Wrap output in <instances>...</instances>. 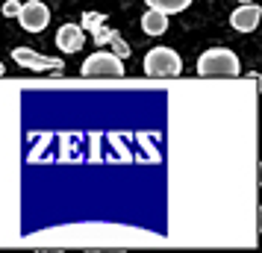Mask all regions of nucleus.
<instances>
[{"instance_id":"0eeeda50","label":"nucleus","mask_w":262,"mask_h":253,"mask_svg":"<svg viewBox=\"0 0 262 253\" xmlns=\"http://www.w3.org/2000/svg\"><path fill=\"white\" fill-rule=\"evenodd\" d=\"M259 24V6H253V0L245 3V6H238L236 12L230 15V27L238 30V33H253Z\"/></svg>"},{"instance_id":"4468645a","label":"nucleus","mask_w":262,"mask_h":253,"mask_svg":"<svg viewBox=\"0 0 262 253\" xmlns=\"http://www.w3.org/2000/svg\"><path fill=\"white\" fill-rule=\"evenodd\" d=\"M0 77H6V68H3V62H0Z\"/></svg>"},{"instance_id":"f8f14e48","label":"nucleus","mask_w":262,"mask_h":253,"mask_svg":"<svg viewBox=\"0 0 262 253\" xmlns=\"http://www.w3.org/2000/svg\"><path fill=\"white\" fill-rule=\"evenodd\" d=\"M100 24H106V18H103V15H95V12H85L83 15V30H97V27Z\"/></svg>"},{"instance_id":"1a4fd4ad","label":"nucleus","mask_w":262,"mask_h":253,"mask_svg":"<svg viewBox=\"0 0 262 253\" xmlns=\"http://www.w3.org/2000/svg\"><path fill=\"white\" fill-rule=\"evenodd\" d=\"M144 3L150 9H159V12H165V15H177L191 6V0H144Z\"/></svg>"},{"instance_id":"20e7f679","label":"nucleus","mask_w":262,"mask_h":253,"mask_svg":"<svg viewBox=\"0 0 262 253\" xmlns=\"http://www.w3.org/2000/svg\"><path fill=\"white\" fill-rule=\"evenodd\" d=\"M12 59L18 62L21 68H27V71H33V74H45V71L62 74L65 71V62L62 59H56V56H41V53H36L33 48H15Z\"/></svg>"},{"instance_id":"7ed1b4c3","label":"nucleus","mask_w":262,"mask_h":253,"mask_svg":"<svg viewBox=\"0 0 262 253\" xmlns=\"http://www.w3.org/2000/svg\"><path fill=\"white\" fill-rule=\"evenodd\" d=\"M80 74L89 77V80H118V77H124L127 71H124V59H118L115 53L97 50V53H92V56L83 62Z\"/></svg>"},{"instance_id":"9b49d317","label":"nucleus","mask_w":262,"mask_h":253,"mask_svg":"<svg viewBox=\"0 0 262 253\" xmlns=\"http://www.w3.org/2000/svg\"><path fill=\"white\" fill-rule=\"evenodd\" d=\"M92 36H95V44L100 48V44H109V38L115 36V30H109L106 24H100L97 30H92Z\"/></svg>"},{"instance_id":"ddd939ff","label":"nucleus","mask_w":262,"mask_h":253,"mask_svg":"<svg viewBox=\"0 0 262 253\" xmlns=\"http://www.w3.org/2000/svg\"><path fill=\"white\" fill-rule=\"evenodd\" d=\"M18 9H21V3H18V0H6V3H3V15H6V18H15Z\"/></svg>"},{"instance_id":"f257e3e1","label":"nucleus","mask_w":262,"mask_h":253,"mask_svg":"<svg viewBox=\"0 0 262 253\" xmlns=\"http://www.w3.org/2000/svg\"><path fill=\"white\" fill-rule=\"evenodd\" d=\"M238 71H242V62L227 48H212L201 53V59H198V74L201 77H236Z\"/></svg>"},{"instance_id":"6e6552de","label":"nucleus","mask_w":262,"mask_h":253,"mask_svg":"<svg viewBox=\"0 0 262 253\" xmlns=\"http://www.w3.org/2000/svg\"><path fill=\"white\" fill-rule=\"evenodd\" d=\"M142 30L147 36H162L168 30V15L159 12V9H150V12H144L142 18Z\"/></svg>"},{"instance_id":"9d476101","label":"nucleus","mask_w":262,"mask_h":253,"mask_svg":"<svg viewBox=\"0 0 262 253\" xmlns=\"http://www.w3.org/2000/svg\"><path fill=\"white\" fill-rule=\"evenodd\" d=\"M109 44H112V53H115L118 59H127V56H130V44H127V41H124V38H121L118 33L109 38Z\"/></svg>"},{"instance_id":"423d86ee","label":"nucleus","mask_w":262,"mask_h":253,"mask_svg":"<svg viewBox=\"0 0 262 253\" xmlns=\"http://www.w3.org/2000/svg\"><path fill=\"white\" fill-rule=\"evenodd\" d=\"M85 44V33L80 24H62L59 33H56V48L62 53H80Z\"/></svg>"},{"instance_id":"f03ea898","label":"nucleus","mask_w":262,"mask_h":253,"mask_svg":"<svg viewBox=\"0 0 262 253\" xmlns=\"http://www.w3.org/2000/svg\"><path fill=\"white\" fill-rule=\"evenodd\" d=\"M144 74L156 77V80L180 77L183 74V59H180L177 50H171V48H154V50H147V56H144Z\"/></svg>"},{"instance_id":"39448f33","label":"nucleus","mask_w":262,"mask_h":253,"mask_svg":"<svg viewBox=\"0 0 262 253\" xmlns=\"http://www.w3.org/2000/svg\"><path fill=\"white\" fill-rule=\"evenodd\" d=\"M15 18L21 21V27L27 33H41L50 24V9L41 0H30V3H21V9H18Z\"/></svg>"},{"instance_id":"2eb2a0df","label":"nucleus","mask_w":262,"mask_h":253,"mask_svg":"<svg viewBox=\"0 0 262 253\" xmlns=\"http://www.w3.org/2000/svg\"><path fill=\"white\" fill-rule=\"evenodd\" d=\"M238 3H250V0H238Z\"/></svg>"}]
</instances>
